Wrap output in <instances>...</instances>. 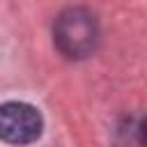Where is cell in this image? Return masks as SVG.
<instances>
[{"label":"cell","instance_id":"7a4b0ae2","mask_svg":"<svg viewBox=\"0 0 147 147\" xmlns=\"http://www.w3.org/2000/svg\"><path fill=\"white\" fill-rule=\"evenodd\" d=\"M44 131L41 113L25 101H7L0 106V140L9 145L34 142Z\"/></svg>","mask_w":147,"mask_h":147},{"label":"cell","instance_id":"6da1fadb","mask_svg":"<svg viewBox=\"0 0 147 147\" xmlns=\"http://www.w3.org/2000/svg\"><path fill=\"white\" fill-rule=\"evenodd\" d=\"M101 41L96 16L85 7H67L53 23V44L67 60L90 57Z\"/></svg>","mask_w":147,"mask_h":147}]
</instances>
